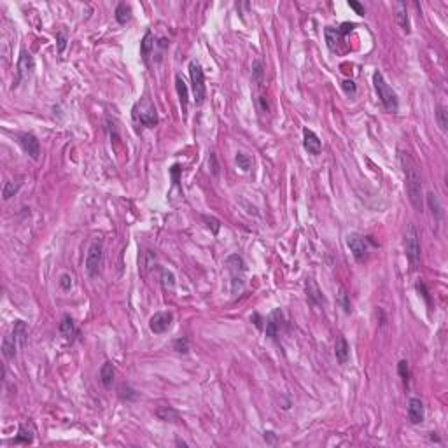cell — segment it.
<instances>
[{
    "instance_id": "cell-1",
    "label": "cell",
    "mask_w": 448,
    "mask_h": 448,
    "mask_svg": "<svg viewBox=\"0 0 448 448\" xmlns=\"http://www.w3.org/2000/svg\"><path fill=\"white\" fill-rule=\"evenodd\" d=\"M401 165H403L404 179H406V193L410 203L417 212H424V189H422V177H420L419 165L412 159L408 152H401Z\"/></svg>"
},
{
    "instance_id": "cell-2",
    "label": "cell",
    "mask_w": 448,
    "mask_h": 448,
    "mask_svg": "<svg viewBox=\"0 0 448 448\" xmlns=\"http://www.w3.org/2000/svg\"><path fill=\"white\" fill-rule=\"evenodd\" d=\"M373 84H375L376 95H378L380 102H382V105L385 107V110H389V112L396 114V112L399 110V100H398V95L394 93V90H392L391 86L387 84V81H385V77H383V74L378 72V70L373 74Z\"/></svg>"
},
{
    "instance_id": "cell-3",
    "label": "cell",
    "mask_w": 448,
    "mask_h": 448,
    "mask_svg": "<svg viewBox=\"0 0 448 448\" xmlns=\"http://www.w3.org/2000/svg\"><path fill=\"white\" fill-rule=\"evenodd\" d=\"M133 119L137 123H140L142 126L154 128L158 124V110H156L154 103L149 97L140 98L139 102L133 105Z\"/></svg>"
},
{
    "instance_id": "cell-4",
    "label": "cell",
    "mask_w": 448,
    "mask_h": 448,
    "mask_svg": "<svg viewBox=\"0 0 448 448\" xmlns=\"http://www.w3.org/2000/svg\"><path fill=\"white\" fill-rule=\"evenodd\" d=\"M404 254H406V259L410 261L412 268H419L422 250H420V235L413 224H408L406 231H404Z\"/></svg>"
},
{
    "instance_id": "cell-5",
    "label": "cell",
    "mask_w": 448,
    "mask_h": 448,
    "mask_svg": "<svg viewBox=\"0 0 448 448\" xmlns=\"http://www.w3.org/2000/svg\"><path fill=\"white\" fill-rule=\"evenodd\" d=\"M189 77H191V90L195 97L196 105H201L207 97V86H205V74L198 61L193 60L189 63Z\"/></svg>"
},
{
    "instance_id": "cell-6",
    "label": "cell",
    "mask_w": 448,
    "mask_h": 448,
    "mask_svg": "<svg viewBox=\"0 0 448 448\" xmlns=\"http://www.w3.org/2000/svg\"><path fill=\"white\" fill-rule=\"evenodd\" d=\"M102 263H103V242L102 238H95L91 242L90 249H88V254H86V272L90 277H97L100 270H102Z\"/></svg>"
},
{
    "instance_id": "cell-7",
    "label": "cell",
    "mask_w": 448,
    "mask_h": 448,
    "mask_svg": "<svg viewBox=\"0 0 448 448\" xmlns=\"http://www.w3.org/2000/svg\"><path fill=\"white\" fill-rule=\"evenodd\" d=\"M226 265L231 273V293L236 294L244 289V273H245V263L238 254H233L226 259Z\"/></svg>"
},
{
    "instance_id": "cell-8",
    "label": "cell",
    "mask_w": 448,
    "mask_h": 448,
    "mask_svg": "<svg viewBox=\"0 0 448 448\" xmlns=\"http://www.w3.org/2000/svg\"><path fill=\"white\" fill-rule=\"evenodd\" d=\"M347 245L350 249L352 256L355 257L357 263H364L368 257V242L364 236L357 235V233H350L347 236Z\"/></svg>"
},
{
    "instance_id": "cell-9",
    "label": "cell",
    "mask_w": 448,
    "mask_h": 448,
    "mask_svg": "<svg viewBox=\"0 0 448 448\" xmlns=\"http://www.w3.org/2000/svg\"><path fill=\"white\" fill-rule=\"evenodd\" d=\"M355 28L354 23H343L340 28H333V26H326V30H324V35H326V42H327V48L331 49V51H334V49L338 48V44L343 41V37L347 35V33H350L352 30Z\"/></svg>"
},
{
    "instance_id": "cell-10",
    "label": "cell",
    "mask_w": 448,
    "mask_h": 448,
    "mask_svg": "<svg viewBox=\"0 0 448 448\" xmlns=\"http://www.w3.org/2000/svg\"><path fill=\"white\" fill-rule=\"evenodd\" d=\"M35 70V61L33 56L26 51V49H21L20 53V60H18V75H16V84H20L21 81L28 79L30 75Z\"/></svg>"
},
{
    "instance_id": "cell-11",
    "label": "cell",
    "mask_w": 448,
    "mask_h": 448,
    "mask_svg": "<svg viewBox=\"0 0 448 448\" xmlns=\"http://www.w3.org/2000/svg\"><path fill=\"white\" fill-rule=\"evenodd\" d=\"M18 142H20L21 149H23L26 154L30 156L32 159H39V154H41V144L37 140V137L33 133H18Z\"/></svg>"
},
{
    "instance_id": "cell-12",
    "label": "cell",
    "mask_w": 448,
    "mask_h": 448,
    "mask_svg": "<svg viewBox=\"0 0 448 448\" xmlns=\"http://www.w3.org/2000/svg\"><path fill=\"white\" fill-rule=\"evenodd\" d=\"M172 322H174V314L172 312H158L149 321V329L154 334H163L170 329Z\"/></svg>"
},
{
    "instance_id": "cell-13",
    "label": "cell",
    "mask_w": 448,
    "mask_h": 448,
    "mask_svg": "<svg viewBox=\"0 0 448 448\" xmlns=\"http://www.w3.org/2000/svg\"><path fill=\"white\" fill-rule=\"evenodd\" d=\"M408 419H410V422L415 425L424 422L425 408H424V403H422L419 398H412V399L408 401Z\"/></svg>"
},
{
    "instance_id": "cell-14",
    "label": "cell",
    "mask_w": 448,
    "mask_h": 448,
    "mask_svg": "<svg viewBox=\"0 0 448 448\" xmlns=\"http://www.w3.org/2000/svg\"><path fill=\"white\" fill-rule=\"evenodd\" d=\"M303 147H305V151L308 152V154H314V156L321 154L322 144L315 131L308 130V128L303 130Z\"/></svg>"
},
{
    "instance_id": "cell-15",
    "label": "cell",
    "mask_w": 448,
    "mask_h": 448,
    "mask_svg": "<svg viewBox=\"0 0 448 448\" xmlns=\"http://www.w3.org/2000/svg\"><path fill=\"white\" fill-rule=\"evenodd\" d=\"M282 327V312L280 310H273L270 317L266 319V326H265V333L270 340H277L278 331Z\"/></svg>"
},
{
    "instance_id": "cell-16",
    "label": "cell",
    "mask_w": 448,
    "mask_h": 448,
    "mask_svg": "<svg viewBox=\"0 0 448 448\" xmlns=\"http://www.w3.org/2000/svg\"><path fill=\"white\" fill-rule=\"evenodd\" d=\"M334 355H336V361L340 364H347L348 357H350V345L345 340V336H338L336 343H334Z\"/></svg>"
},
{
    "instance_id": "cell-17",
    "label": "cell",
    "mask_w": 448,
    "mask_h": 448,
    "mask_svg": "<svg viewBox=\"0 0 448 448\" xmlns=\"http://www.w3.org/2000/svg\"><path fill=\"white\" fill-rule=\"evenodd\" d=\"M11 336H12V340H14V343H16L18 348H23L25 343H26V338H28V327H26V324H25L23 321L14 322Z\"/></svg>"
},
{
    "instance_id": "cell-18",
    "label": "cell",
    "mask_w": 448,
    "mask_h": 448,
    "mask_svg": "<svg viewBox=\"0 0 448 448\" xmlns=\"http://www.w3.org/2000/svg\"><path fill=\"white\" fill-rule=\"evenodd\" d=\"M175 90H177V95H179L182 112L186 114V112H188V103H189V88H188V84H186V81L182 79V75H179V74L175 75Z\"/></svg>"
},
{
    "instance_id": "cell-19",
    "label": "cell",
    "mask_w": 448,
    "mask_h": 448,
    "mask_svg": "<svg viewBox=\"0 0 448 448\" xmlns=\"http://www.w3.org/2000/svg\"><path fill=\"white\" fill-rule=\"evenodd\" d=\"M35 438V427H33L32 422H26V424L20 425V431H18V436L12 440V443H23V445H30Z\"/></svg>"
},
{
    "instance_id": "cell-20",
    "label": "cell",
    "mask_w": 448,
    "mask_h": 448,
    "mask_svg": "<svg viewBox=\"0 0 448 448\" xmlns=\"http://www.w3.org/2000/svg\"><path fill=\"white\" fill-rule=\"evenodd\" d=\"M114 375H116V368L112 363H105L102 366V370H100V382H102V385L105 389H110L112 387V383H114Z\"/></svg>"
},
{
    "instance_id": "cell-21",
    "label": "cell",
    "mask_w": 448,
    "mask_h": 448,
    "mask_svg": "<svg viewBox=\"0 0 448 448\" xmlns=\"http://www.w3.org/2000/svg\"><path fill=\"white\" fill-rule=\"evenodd\" d=\"M425 200H427V205H429V208H431L434 219L436 221L443 219V207H441V203H440V198H438L434 193H427V195H425Z\"/></svg>"
},
{
    "instance_id": "cell-22",
    "label": "cell",
    "mask_w": 448,
    "mask_h": 448,
    "mask_svg": "<svg viewBox=\"0 0 448 448\" xmlns=\"http://www.w3.org/2000/svg\"><path fill=\"white\" fill-rule=\"evenodd\" d=\"M156 415H158L159 420H163V422H180L179 412L172 406H161L158 412H156Z\"/></svg>"
},
{
    "instance_id": "cell-23",
    "label": "cell",
    "mask_w": 448,
    "mask_h": 448,
    "mask_svg": "<svg viewBox=\"0 0 448 448\" xmlns=\"http://www.w3.org/2000/svg\"><path fill=\"white\" fill-rule=\"evenodd\" d=\"M152 51H154V37H152V32H146L142 42H140V54L147 61Z\"/></svg>"
},
{
    "instance_id": "cell-24",
    "label": "cell",
    "mask_w": 448,
    "mask_h": 448,
    "mask_svg": "<svg viewBox=\"0 0 448 448\" xmlns=\"http://www.w3.org/2000/svg\"><path fill=\"white\" fill-rule=\"evenodd\" d=\"M396 9H398V23L401 25V28L404 30L406 33H410V20H408V11H406V4L404 2H398L396 4Z\"/></svg>"
},
{
    "instance_id": "cell-25",
    "label": "cell",
    "mask_w": 448,
    "mask_h": 448,
    "mask_svg": "<svg viewBox=\"0 0 448 448\" xmlns=\"http://www.w3.org/2000/svg\"><path fill=\"white\" fill-rule=\"evenodd\" d=\"M306 294H308V299L312 303H324V296H322L321 289H319V285L315 284L312 278H310L308 282H306Z\"/></svg>"
},
{
    "instance_id": "cell-26",
    "label": "cell",
    "mask_w": 448,
    "mask_h": 448,
    "mask_svg": "<svg viewBox=\"0 0 448 448\" xmlns=\"http://www.w3.org/2000/svg\"><path fill=\"white\" fill-rule=\"evenodd\" d=\"M130 20H131V7L130 5H126L124 2L118 4V7H116V21H118L119 25H126Z\"/></svg>"
},
{
    "instance_id": "cell-27",
    "label": "cell",
    "mask_w": 448,
    "mask_h": 448,
    "mask_svg": "<svg viewBox=\"0 0 448 448\" xmlns=\"http://www.w3.org/2000/svg\"><path fill=\"white\" fill-rule=\"evenodd\" d=\"M20 350L16 347V343H14V340H12V336L9 334V336H5L4 342H2V354H4L5 359H12L16 357V352Z\"/></svg>"
},
{
    "instance_id": "cell-28",
    "label": "cell",
    "mask_w": 448,
    "mask_h": 448,
    "mask_svg": "<svg viewBox=\"0 0 448 448\" xmlns=\"http://www.w3.org/2000/svg\"><path fill=\"white\" fill-rule=\"evenodd\" d=\"M60 333H61V336H63V338H67V340H70L74 334H75V326H74V321L69 317V315H65V317L61 319V322H60Z\"/></svg>"
},
{
    "instance_id": "cell-29",
    "label": "cell",
    "mask_w": 448,
    "mask_h": 448,
    "mask_svg": "<svg viewBox=\"0 0 448 448\" xmlns=\"http://www.w3.org/2000/svg\"><path fill=\"white\" fill-rule=\"evenodd\" d=\"M20 180H7V182L4 184V191H2V196H4V200H11L12 196L18 195V191H20L21 188Z\"/></svg>"
},
{
    "instance_id": "cell-30",
    "label": "cell",
    "mask_w": 448,
    "mask_h": 448,
    "mask_svg": "<svg viewBox=\"0 0 448 448\" xmlns=\"http://www.w3.org/2000/svg\"><path fill=\"white\" fill-rule=\"evenodd\" d=\"M436 121H438V126L443 133H447L448 130V112L443 105H438L436 107Z\"/></svg>"
},
{
    "instance_id": "cell-31",
    "label": "cell",
    "mask_w": 448,
    "mask_h": 448,
    "mask_svg": "<svg viewBox=\"0 0 448 448\" xmlns=\"http://www.w3.org/2000/svg\"><path fill=\"white\" fill-rule=\"evenodd\" d=\"M236 165H238V168H242L244 172H249L250 170V167H252V159H250V156L244 154V152H236Z\"/></svg>"
},
{
    "instance_id": "cell-32",
    "label": "cell",
    "mask_w": 448,
    "mask_h": 448,
    "mask_svg": "<svg viewBox=\"0 0 448 448\" xmlns=\"http://www.w3.org/2000/svg\"><path fill=\"white\" fill-rule=\"evenodd\" d=\"M252 77H254V81L263 82V77H265V65H263V61L261 60L252 61Z\"/></svg>"
},
{
    "instance_id": "cell-33",
    "label": "cell",
    "mask_w": 448,
    "mask_h": 448,
    "mask_svg": "<svg viewBox=\"0 0 448 448\" xmlns=\"http://www.w3.org/2000/svg\"><path fill=\"white\" fill-rule=\"evenodd\" d=\"M161 282H163V287L165 289H174L175 287V277H174V273L168 272V270H161Z\"/></svg>"
},
{
    "instance_id": "cell-34",
    "label": "cell",
    "mask_w": 448,
    "mask_h": 448,
    "mask_svg": "<svg viewBox=\"0 0 448 448\" xmlns=\"http://www.w3.org/2000/svg\"><path fill=\"white\" fill-rule=\"evenodd\" d=\"M174 350L179 354H188L189 352V340L188 338H177L174 342Z\"/></svg>"
},
{
    "instance_id": "cell-35",
    "label": "cell",
    "mask_w": 448,
    "mask_h": 448,
    "mask_svg": "<svg viewBox=\"0 0 448 448\" xmlns=\"http://www.w3.org/2000/svg\"><path fill=\"white\" fill-rule=\"evenodd\" d=\"M398 373H399V376L403 378L404 385H408V378H410V370H408V363H406V361H399V364H398Z\"/></svg>"
},
{
    "instance_id": "cell-36",
    "label": "cell",
    "mask_w": 448,
    "mask_h": 448,
    "mask_svg": "<svg viewBox=\"0 0 448 448\" xmlns=\"http://www.w3.org/2000/svg\"><path fill=\"white\" fill-rule=\"evenodd\" d=\"M342 90L345 91V95L347 97H354L355 93H357V86H355V82L354 81H343L342 82Z\"/></svg>"
},
{
    "instance_id": "cell-37",
    "label": "cell",
    "mask_w": 448,
    "mask_h": 448,
    "mask_svg": "<svg viewBox=\"0 0 448 448\" xmlns=\"http://www.w3.org/2000/svg\"><path fill=\"white\" fill-rule=\"evenodd\" d=\"M203 221L207 223V226L208 228H212V233L214 235H217L219 233V229H221V223H219V219H216V217H208V216H203Z\"/></svg>"
},
{
    "instance_id": "cell-38",
    "label": "cell",
    "mask_w": 448,
    "mask_h": 448,
    "mask_svg": "<svg viewBox=\"0 0 448 448\" xmlns=\"http://www.w3.org/2000/svg\"><path fill=\"white\" fill-rule=\"evenodd\" d=\"M208 167H210V172H212L214 177L219 175V163H217L216 152H210V156H208Z\"/></svg>"
},
{
    "instance_id": "cell-39",
    "label": "cell",
    "mask_w": 448,
    "mask_h": 448,
    "mask_svg": "<svg viewBox=\"0 0 448 448\" xmlns=\"http://www.w3.org/2000/svg\"><path fill=\"white\" fill-rule=\"evenodd\" d=\"M60 287L63 291H70V287H72V277H70L69 273H63L60 277Z\"/></svg>"
},
{
    "instance_id": "cell-40",
    "label": "cell",
    "mask_w": 448,
    "mask_h": 448,
    "mask_svg": "<svg viewBox=\"0 0 448 448\" xmlns=\"http://www.w3.org/2000/svg\"><path fill=\"white\" fill-rule=\"evenodd\" d=\"M121 392H123V394H121L123 399H135V398H137V392L131 391L130 387H126V389L123 387V389H121Z\"/></svg>"
},
{
    "instance_id": "cell-41",
    "label": "cell",
    "mask_w": 448,
    "mask_h": 448,
    "mask_svg": "<svg viewBox=\"0 0 448 448\" xmlns=\"http://www.w3.org/2000/svg\"><path fill=\"white\" fill-rule=\"evenodd\" d=\"M348 7L354 9V11L357 12L359 16H364V7H363L361 4H359V2H355V0H350V2H348Z\"/></svg>"
},
{
    "instance_id": "cell-42",
    "label": "cell",
    "mask_w": 448,
    "mask_h": 448,
    "mask_svg": "<svg viewBox=\"0 0 448 448\" xmlns=\"http://www.w3.org/2000/svg\"><path fill=\"white\" fill-rule=\"evenodd\" d=\"M257 103H259V109L263 110V112H268V110H270L268 100H266V97H263V95H261V97L257 98Z\"/></svg>"
},
{
    "instance_id": "cell-43",
    "label": "cell",
    "mask_w": 448,
    "mask_h": 448,
    "mask_svg": "<svg viewBox=\"0 0 448 448\" xmlns=\"http://www.w3.org/2000/svg\"><path fill=\"white\" fill-rule=\"evenodd\" d=\"M65 42H67L65 33H58V49H60V53L65 49Z\"/></svg>"
},
{
    "instance_id": "cell-44",
    "label": "cell",
    "mask_w": 448,
    "mask_h": 448,
    "mask_svg": "<svg viewBox=\"0 0 448 448\" xmlns=\"http://www.w3.org/2000/svg\"><path fill=\"white\" fill-rule=\"evenodd\" d=\"M265 440H268L270 443H273V441H275V432H272V431L265 432Z\"/></svg>"
},
{
    "instance_id": "cell-45",
    "label": "cell",
    "mask_w": 448,
    "mask_h": 448,
    "mask_svg": "<svg viewBox=\"0 0 448 448\" xmlns=\"http://www.w3.org/2000/svg\"><path fill=\"white\" fill-rule=\"evenodd\" d=\"M343 306H345V312L348 314V312H350V305L347 301V294H343Z\"/></svg>"
},
{
    "instance_id": "cell-46",
    "label": "cell",
    "mask_w": 448,
    "mask_h": 448,
    "mask_svg": "<svg viewBox=\"0 0 448 448\" xmlns=\"http://www.w3.org/2000/svg\"><path fill=\"white\" fill-rule=\"evenodd\" d=\"M175 443L177 445H182V447H188V443H186V441H182V440H177Z\"/></svg>"
}]
</instances>
